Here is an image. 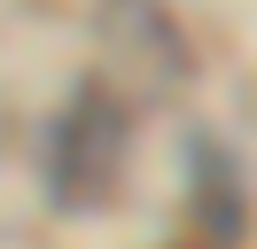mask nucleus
I'll return each mask as SVG.
<instances>
[{
    "mask_svg": "<svg viewBox=\"0 0 257 249\" xmlns=\"http://www.w3.org/2000/svg\"><path fill=\"white\" fill-rule=\"evenodd\" d=\"M117 148H125V109H117V93L86 86L55 125V156H47L55 202H101L117 179Z\"/></svg>",
    "mask_w": 257,
    "mask_h": 249,
    "instance_id": "nucleus-1",
    "label": "nucleus"
},
{
    "mask_svg": "<svg viewBox=\"0 0 257 249\" xmlns=\"http://www.w3.org/2000/svg\"><path fill=\"white\" fill-rule=\"evenodd\" d=\"M195 171H203V226L218 241H241V171L218 140H195Z\"/></svg>",
    "mask_w": 257,
    "mask_h": 249,
    "instance_id": "nucleus-2",
    "label": "nucleus"
}]
</instances>
